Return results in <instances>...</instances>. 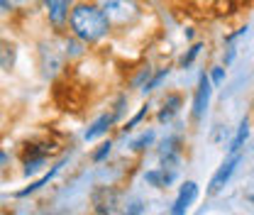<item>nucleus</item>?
Segmentation results:
<instances>
[{
    "label": "nucleus",
    "mask_w": 254,
    "mask_h": 215,
    "mask_svg": "<svg viewBox=\"0 0 254 215\" xmlns=\"http://www.w3.org/2000/svg\"><path fill=\"white\" fill-rule=\"evenodd\" d=\"M44 164H47V156H32V159H25L22 174H25V176H32V174H37Z\"/></svg>",
    "instance_id": "obj_15"
},
{
    "label": "nucleus",
    "mask_w": 254,
    "mask_h": 215,
    "mask_svg": "<svg viewBox=\"0 0 254 215\" xmlns=\"http://www.w3.org/2000/svg\"><path fill=\"white\" fill-rule=\"evenodd\" d=\"M142 213H144V203H142L139 198L129 201L125 206V211H123V215H142Z\"/></svg>",
    "instance_id": "obj_20"
},
{
    "label": "nucleus",
    "mask_w": 254,
    "mask_h": 215,
    "mask_svg": "<svg viewBox=\"0 0 254 215\" xmlns=\"http://www.w3.org/2000/svg\"><path fill=\"white\" fill-rule=\"evenodd\" d=\"M47 2V15H49V22L54 27H62L64 22L68 20V2L71 0H44Z\"/></svg>",
    "instance_id": "obj_9"
},
{
    "label": "nucleus",
    "mask_w": 254,
    "mask_h": 215,
    "mask_svg": "<svg viewBox=\"0 0 254 215\" xmlns=\"http://www.w3.org/2000/svg\"><path fill=\"white\" fill-rule=\"evenodd\" d=\"M68 25H71L73 37L83 44L100 42L110 32V20L105 17V12L98 5H88V2H78L68 12Z\"/></svg>",
    "instance_id": "obj_1"
},
{
    "label": "nucleus",
    "mask_w": 254,
    "mask_h": 215,
    "mask_svg": "<svg viewBox=\"0 0 254 215\" xmlns=\"http://www.w3.org/2000/svg\"><path fill=\"white\" fill-rule=\"evenodd\" d=\"M144 115H147V105H142V110H139V113H137V115H134L132 120H127L125 127H123V132H129V130H132V127H134L137 123H139V120H142Z\"/></svg>",
    "instance_id": "obj_24"
},
{
    "label": "nucleus",
    "mask_w": 254,
    "mask_h": 215,
    "mask_svg": "<svg viewBox=\"0 0 254 215\" xmlns=\"http://www.w3.org/2000/svg\"><path fill=\"white\" fill-rule=\"evenodd\" d=\"M98 7L105 12V17L110 22H132L139 15V7L134 0H98Z\"/></svg>",
    "instance_id": "obj_2"
},
{
    "label": "nucleus",
    "mask_w": 254,
    "mask_h": 215,
    "mask_svg": "<svg viewBox=\"0 0 254 215\" xmlns=\"http://www.w3.org/2000/svg\"><path fill=\"white\" fill-rule=\"evenodd\" d=\"M195 198H198V184L195 181H186L181 186L174 206L169 208V215H186L190 211V206L195 203Z\"/></svg>",
    "instance_id": "obj_7"
},
{
    "label": "nucleus",
    "mask_w": 254,
    "mask_h": 215,
    "mask_svg": "<svg viewBox=\"0 0 254 215\" xmlns=\"http://www.w3.org/2000/svg\"><path fill=\"white\" fill-rule=\"evenodd\" d=\"M250 201H252V203H254V193H252V196H250Z\"/></svg>",
    "instance_id": "obj_28"
},
{
    "label": "nucleus",
    "mask_w": 254,
    "mask_h": 215,
    "mask_svg": "<svg viewBox=\"0 0 254 215\" xmlns=\"http://www.w3.org/2000/svg\"><path fill=\"white\" fill-rule=\"evenodd\" d=\"M181 144H184V140L179 135H171L161 142V147H159V169H179Z\"/></svg>",
    "instance_id": "obj_4"
},
{
    "label": "nucleus",
    "mask_w": 254,
    "mask_h": 215,
    "mask_svg": "<svg viewBox=\"0 0 254 215\" xmlns=\"http://www.w3.org/2000/svg\"><path fill=\"white\" fill-rule=\"evenodd\" d=\"M12 66H15V47H12V44H5V47L0 49V69L10 71Z\"/></svg>",
    "instance_id": "obj_14"
},
{
    "label": "nucleus",
    "mask_w": 254,
    "mask_h": 215,
    "mask_svg": "<svg viewBox=\"0 0 254 215\" xmlns=\"http://www.w3.org/2000/svg\"><path fill=\"white\" fill-rule=\"evenodd\" d=\"M232 59H235V47H230V49H227V54H225V64H230Z\"/></svg>",
    "instance_id": "obj_26"
},
{
    "label": "nucleus",
    "mask_w": 254,
    "mask_h": 215,
    "mask_svg": "<svg viewBox=\"0 0 254 215\" xmlns=\"http://www.w3.org/2000/svg\"><path fill=\"white\" fill-rule=\"evenodd\" d=\"M125 105H127V95H120V98L115 100V108L110 110V115H113V120H115V123L123 118V113H125Z\"/></svg>",
    "instance_id": "obj_21"
},
{
    "label": "nucleus",
    "mask_w": 254,
    "mask_h": 215,
    "mask_svg": "<svg viewBox=\"0 0 254 215\" xmlns=\"http://www.w3.org/2000/svg\"><path fill=\"white\" fill-rule=\"evenodd\" d=\"M59 171H62V164H54V166L49 169V174H44L42 179H37V181H34V184H30V186H27V188H22V191H17L15 196H17V198H25V196H30V193H34V191H39L42 186H47V184H49V181H52V179H54V176H57Z\"/></svg>",
    "instance_id": "obj_11"
},
{
    "label": "nucleus",
    "mask_w": 254,
    "mask_h": 215,
    "mask_svg": "<svg viewBox=\"0 0 254 215\" xmlns=\"http://www.w3.org/2000/svg\"><path fill=\"white\" fill-rule=\"evenodd\" d=\"M242 161V156L240 154H232L230 159H225L220 164V169L213 174V179H210V184H208V196H218L222 188L227 186V181L232 179V174H235V169H237V164Z\"/></svg>",
    "instance_id": "obj_6"
},
{
    "label": "nucleus",
    "mask_w": 254,
    "mask_h": 215,
    "mask_svg": "<svg viewBox=\"0 0 254 215\" xmlns=\"http://www.w3.org/2000/svg\"><path fill=\"white\" fill-rule=\"evenodd\" d=\"M144 181L149 186H154V188H166L164 186V169H149V171H144Z\"/></svg>",
    "instance_id": "obj_16"
},
{
    "label": "nucleus",
    "mask_w": 254,
    "mask_h": 215,
    "mask_svg": "<svg viewBox=\"0 0 254 215\" xmlns=\"http://www.w3.org/2000/svg\"><path fill=\"white\" fill-rule=\"evenodd\" d=\"M110 152H113V142H110V140H105V142H100V144H98V149L91 154V159H93L95 164H100V161H105V159L110 156Z\"/></svg>",
    "instance_id": "obj_17"
},
{
    "label": "nucleus",
    "mask_w": 254,
    "mask_h": 215,
    "mask_svg": "<svg viewBox=\"0 0 254 215\" xmlns=\"http://www.w3.org/2000/svg\"><path fill=\"white\" fill-rule=\"evenodd\" d=\"M210 95H213L210 76H208V73H200V78H198V88H195V95H193V110H190L193 123H198V120L205 115L208 103H210Z\"/></svg>",
    "instance_id": "obj_5"
},
{
    "label": "nucleus",
    "mask_w": 254,
    "mask_h": 215,
    "mask_svg": "<svg viewBox=\"0 0 254 215\" xmlns=\"http://www.w3.org/2000/svg\"><path fill=\"white\" fill-rule=\"evenodd\" d=\"M47 215H57V213H47Z\"/></svg>",
    "instance_id": "obj_29"
},
{
    "label": "nucleus",
    "mask_w": 254,
    "mask_h": 215,
    "mask_svg": "<svg viewBox=\"0 0 254 215\" xmlns=\"http://www.w3.org/2000/svg\"><path fill=\"white\" fill-rule=\"evenodd\" d=\"M222 81H225V69H222V66H215V69L210 71V83H213V86H220Z\"/></svg>",
    "instance_id": "obj_23"
},
{
    "label": "nucleus",
    "mask_w": 254,
    "mask_h": 215,
    "mask_svg": "<svg viewBox=\"0 0 254 215\" xmlns=\"http://www.w3.org/2000/svg\"><path fill=\"white\" fill-rule=\"evenodd\" d=\"M200 49H203V44H200V42H195V44H190L189 54H184V59H181V66H184V69H189L190 64L195 62V57L200 54Z\"/></svg>",
    "instance_id": "obj_19"
},
{
    "label": "nucleus",
    "mask_w": 254,
    "mask_h": 215,
    "mask_svg": "<svg viewBox=\"0 0 254 215\" xmlns=\"http://www.w3.org/2000/svg\"><path fill=\"white\" fill-rule=\"evenodd\" d=\"M66 54H68V57H81V54H83V42L68 39V42H66Z\"/></svg>",
    "instance_id": "obj_22"
},
{
    "label": "nucleus",
    "mask_w": 254,
    "mask_h": 215,
    "mask_svg": "<svg viewBox=\"0 0 254 215\" xmlns=\"http://www.w3.org/2000/svg\"><path fill=\"white\" fill-rule=\"evenodd\" d=\"M7 159H10V156H7V152H2V149H0V169L7 164Z\"/></svg>",
    "instance_id": "obj_27"
},
{
    "label": "nucleus",
    "mask_w": 254,
    "mask_h": 215,
    "mask_svg": "<svg viewBox=\"0 0 254 215\" xmlns=\"http://www.w3.org/2000/svg\"><path fill=\"white\" fill-rule=\"evenodd\" d=\"M247 137H250V120L245 118L242 123H240V127H237V132H235V137H232V142H230V154H240V149H242V144L247 142Z\"/></svg>",
    "instance_id": "obj_12"
},
{
    "label": "nucleus",
    "mask_w": 254,
    "mask_h": 215,
    "mask_svg": "<svg viewBox=\"0 0 254 215\" xmlns=\"http://www.w3.org/2000/svg\"><path fill=\"white\" fill-rule=\"evenodd\" d=\"M181 105H184L181 93H169V95L164 98V103H161V110H159L157 120H159V123H171V120L179 115Z\"/></svg>",
    "instance_id": "obj_8"
},
{
    "label": "nucleus",
    "mask_w": 254,
    "mask_h": 215,
    "mask_svg": "<svg viewBox=\"0 0 254 215\" xmlns=\"http://www.w3.org/2000/svg\"><path fill=\"white\" fill-rule=\"evenodd\" d=\"M113 125H115V120H113V115H110V113H105V115L95 118L93 123H91V127L83 132V140H86V142H93V140H98V137L108 135V130H110Z\"/></svg>",
    "instance_id": "obj_10"
},
{
    "label": "nucleus",
    "mask_w": 254,
    "mask_h": 215,
    "mask_svg": "<svg viewBox=\"0 0 254 215\" xmlns=\"http://www.w3.org/2000/svg\"><path fill=\"white\" fill-rule=\"evenodd\" d=\"M152 144H154V130H147V132H142L137 140L129 142V149H132V152H144V149L152 147Z\"/></svg>",
    "instance_id": "obj_13"
},
{
    "label": "nucleus",
    "mask_w": 254,
    "mask_h": 215,
    "mask_svg": "<svg viewBox=\"0 0 254 215\" xmlns=\"http://www.w3.org/2000/svg\"><path fill=\"white\" fill-rule=\"evenodd\" d=\"M166 76H169V69H159L157 73H152L149 83H147L142 91H144V93H152L154 88H159V83H161V81H166Z\"/></svg>",
    "instance_id": "obj_18"
},
{
    "label": "nucleus",
    "mask_w": 254,
    "mask_h": 215,
    "mask_svg": "<svg viewBox=\"0 0 254 215\" xmlns=\"http://www.w3.org/2000/svg\"><path fill=\"white\" fill-rule=\"evenodd\" d=\"M118 191L113 186H95L91 193V203H93L95 215H113L118 211Z\"/></svg>",
    "instance_id": "obj_3"
},
{
    "label": "nucleus",
    "mask_w": 254,
    "mask_h": 215,
    "mask_svg": "<svg viewBox=\"0 0 254 215\" xmlns=\"http://www.w3.org/2000/svg\"><path fill=\"white\" fill-rule=\"evenodd\" d=\"M10 10H12V2L10 0H0V17H5Z\"/></svg>",
    "instance_id": "obj_25"
}]
</instances>
